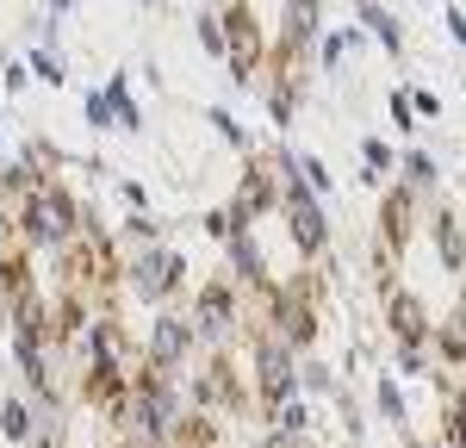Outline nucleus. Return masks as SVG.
<instances>
[{"instance_id":"obj_1","label":"nucleus","mask_w":466,"mask_h":448,"mask_svg":"<svg viewBox=\"0 0 466 448\" xmlns=\"http://www.w3.org/2000/svg\"><path fill=\"white\" fill-rule=\"evenodd\" d=\"M175 280H180L175 249H144V256H137V287H144V293H168Z\"/></svg>"},{"instance_id":"obj_2","label":"nucleus","mask_w":466,"mask_h":448,"mask_svg":"<svg viewBox=\"0 0 466 448\" xmlns=\"http://www.w3.org/2000/svg\"><path fill=\"white\" fill-rule=\"evenodd\" d=\"M355 13H360V25L380 37V44H386L392 56H404V25H398V19L386 13V6H380V0H355Z\"/></svg>"},{"instance_id":"obj_3","label":"nucleus","mask_w":466,"mask_h":448,"mask_svg":"<svg viewBox=\"0 0 466 448\" xmlns=\"http://www.w3.org/2000/svg\"><path fill=\"white\" fill-rule=\"evenodd\" d=\"M100 94H106V107H112V125H125V131H144V112L131 107V87H125V75H112Z\"/></svg>"},{"instance_id":"obj_4","label":"nucleus","mask_w":466,"mask_h":448,"mask_svg":"<svg viewBox=\"0 0 466 448\" xmlns=\"http://www.w3.org/2000/svg\"><path fill=\"white\" fill-rule=\"evenodd\" d=\"M318 19H323V13H318V0H287V37H292V44L318 32Z\"/></svg>"},{"instance_id":"obj_5","label":"nucleus","mask_w":466,"mask_h":448,"mask_svg":"<svg viewBox=\"0 0 466 448\" xmlns=\"http://www.w3.org/2000/svg\"><path fill=\"white\" fill-rule=\"evenodd\" d=\"M199 44H206L212 56H230V37H224V25H218V13H212V6L199 13Z\"/></svg>"},{"instance_id":"obj_6","label":"nucleus","mask_w":466,"mask_h":448,"mask_svg":"<svg viewBox=\"0 0 466 448\" xmlns=\"http://www.w3.org/2000/svg\"><path fill=\"white\" fill-rule=\"evenodd\" d=\"M25 75H37V81H56V87H63V56H56V50H32V63H25Z\"/></svg>"},{"instance_id":"obj_7","label":"nucleus","mask_w":466,"mask_h":448,"mask_svg":"<svg viewBox=\"0 0 466 448\" xmlns=\"http://www.w3.org/2000/svg\"><path fill=\"white\" fill-rule=\"evenodd\" d=\"M342 56H349V32H329V37H323V56H318V63H323V69H342Z\"/></svg>"},{"instance_id":"obj_8","label":"nucleus","mask_w":466,"mask_h":448,"mask_svg":"<svg viewBox=\"0 0 466 448\" xmlns=\"http://www.w3.org/2000/svg\"><path fill=\"white\" fill-rule=\"evenodd\" d=\"M404 168H410V181H417V187H430V181H435V162L423 156V149H404Z\"/></svg>"},{"instance_id":"obj_9","label":"nucleus","mask_w":466,"mask_h":448,"mask_svg":"<svg viewBox=\"0 0 466 448\" xmlns=\"http://www.w3.org/2000/svg\"><path fill=\"white\" fill-rule=\"evenodd\" d=\"M0 430H6V436H25V405H19V399L0 405Z\"/></svg>"},{"instance_id":"obj_10","label":"nucleus","mask_w":466,"mask_h":448,"mask_svg":"<svg viewBox=\"0 0 466 448\" xmlns=\"http://www.w3.org/2000/svg\"><path fill=\"white\" fill-rule=\"evenodd\" d=\"M360 156H367V168H373V175H386V168H392V149H386V144H373V137L360 144Z\"/></svg>"},{"instance_id":"obj_11","label":"nucleus","mask_w":466,"mask_h":448,"mask_svg":"<svg viewBox=\"0 0 466 448\" xmlns=\"http://www.w3.org/2000/svg\"><path fill=\"white\" fill-rule=\"evenodd\" d=\"M206 118H212V125L224 131V137H230V144H243V131H237V118H230L224 107H206Z\"/></svg>"},{"instance_id":"obj_12","label":"nucleus","mask_w":466,"mask_h":448,"mask_svg":"<svg viewBox=\"0 0 466 448\" xmlns=\"http://www.w3.org/2000/svg\"><path fill=\"white\" fill-rule=\"evenodd\" d=\"M87 125H112V107H106V94H100V87L87 94Z\"/></svg>"},{"instance_id":"obj_13","label":"nucleus","mask_w":466,"mask_h":448,"mask_svg":"<svg viewBox=\"0 0 466 448\" xmlns=\"http://www.w3.org/2000/svg\"><path fill=\"white\" fill-rule=\"evenodd\" d=\"M268 112H274V125H292V87H280V94H274V107H268Z\"/></svg>"},{"instance_id":"obj_14","label":"nucleus","mask_w":466,"mask_h":448,"mask_svg":"<svg viewBox=\"0 0 466 448\" xmlns=\"http://www.w3.org/2000/svg\"><path fill=\"white\" fill-rule=\"evenodd\" d=\"M441 19H448V32H454V44H461V50H466V13H461V6H448Z\"/></svg>"},{"instance_id":"obj_15","label":"nucleus","mask_w":466,"mask_h":448,"mask_svg":"<svg viewBox=\"0 0 466 448\" xmlns=\"http://www.w3.org/2000/svg\"><path fill=\"white\" fill-rule=\"evenodd\" d=\"M448 436H454V443L466 448V399H461V405H454V417H448Z\"/></svg>"},{"instance_id":"obj_16","label":"nucleus","mask_w":466,"mask_h":448,"mask_svg":"<svg viewBox=\"0 0 466 448\" xmlns=\"http://www.w3.org/2000/svg\"><path fill=\"white\" fill-rule=\"evenodd\" d=\"M392 118H398V125H410V94H404V87L392 94Z\"/></svg>"},{"instance_id":"obj_17","label":"nucleus","mask_w":466,"mask_h":448,"mask_svg":"<svg viewBox=\"0 0 466 448\" xmlns=\"http://www.w3.org/2000/svg\"><path fill=\"white\" fill-rule=\"evenodd\" d=\"M410 107H417V112H430V118H435V112H441V100H435V94H423V87H417V94H410Z\"/></svg>"},{"instance_id":"obj_18","label":"nucleus","mask_w":466,"mask_h":448,"mask_svg":"<svg viewBox=\"0 0 466 448\" xmlns=\"http://www.w3.org/2000/svg\"><path fill=\"white\" fill-rule=\"evenodd\" d=\"M268 448H305V436H292V430H280V436H274Z\"/></svg>"},{"instance_id":"obj_19","label":"nucleus","mask_w":466,"mask_h":448,"mask_svg":"<svg viewBox=\"0 0 466 448\" xmlns=\"http://www.w3.org/2000/svg\"><path fill=\"white\" fill-rule=\"evenodd\" d=\"M44 6H50V13H69V6H75V0H44Z\"/></svg>"}]
</instances>
